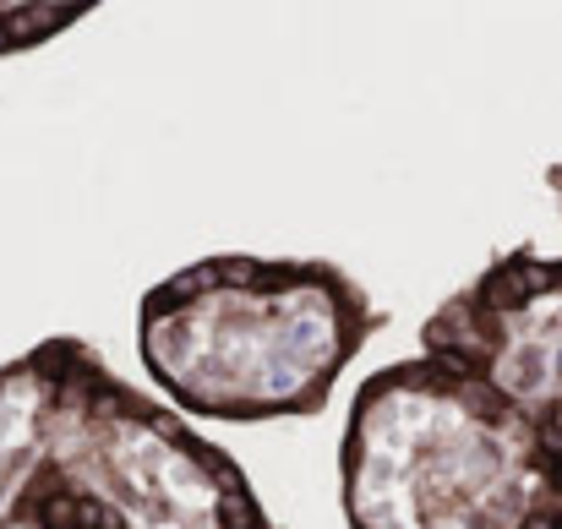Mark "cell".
<instances>
[{"instance_id":"cell-4","label":"cell","mask_w":562,"mask_h":529,"mask_svg":"<svg viewBox=\"0 0 562 529\" xmlns=\"http://www.w3.org/2000/svg\"><path fill=\"white\" fill-rule=\"evenodd\" d=\"M420 354L503 393L562 442V257L508 246L426 323Z\"/></svg>"},{"instance_id":"cell-3","label":"cell","mask_w":562,"mask_h":529,"mask_svg":"<svg viewBox=\"0 0 562 529\" xmlns=\"http://www.w3.org/2000/svg\"><path fill=\"white\" fill-rule=\"evenodd\" d=\"M339 508L350 529H562V442L431 354L387 360L350 398Z\"/></svg>"},{"instance_id":"cell-1","label":"cell","mask_w":562,"mask_h":529,"mask_svg":"<svg viewBox=\"0 0 562 529\" xmlns=\"http://www.w3.org/2000/svg\"><path fill=\"white\" fill-rule=\"evenodd\" d=\"M387 328L372 290L328 257L213 251L137 301V360L191 420H312Z\"/></svg>"},{"instance_id":"cell-5","label":"cell","mask_w":562,"mask_h":529,"mask_svg":"<svg viewBox=\"0 0 562 529\" xmlns=\"http://www.w3.org/2000/svg\"><path fill=\"white\" fill-rule=\"evenodd\" d=\"M93 16V5H0V55H22Z\"/></svg>"},{"instance_id":"cell-6","label":"cell","mask_w":562,"mask_h":529,"mask_svg":"<svg viewBox=\"0 0 562 529\" xmlns=\"http://www.w3.org/2000/svg\"><path fill=\"white\" fill-rule=\"evenodd\" d=\"M0 529H88V525L66 503H49L33 486H22L11 464H0Z\"/></svg>"},{"instance_id":"cell-2","label":"cell","mask_w":562,"mask_h":529,"mask_svg":"<svg viewBox=\"0 0 562 529\" xmlns=\"http://www.w3.org/2000/svg\"><path fill=\"white\" fill-rule=\"evenodd\" d=\"M0 448L93 529H284L240 459L132 387L77 334L0 365Z\"/></svg>"}]
</instances>
